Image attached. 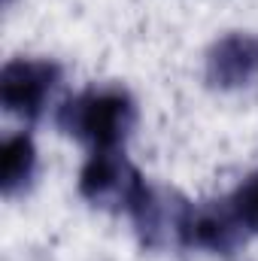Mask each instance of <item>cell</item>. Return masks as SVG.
<instances>
[{"label":"cell","instance_id":"8992f818","mask_svg":"<svg viewBox=\"0 0 258 261\" xmlns=\"http://www.w3.org/2000/svg\"><path fill=\"white\" fill-rule=\"evenodd\" d=\"M258 79V37L228 34L207 52V82L222 91H234Z\"/></svg>","mask_w":258,"mask_h":261},{"label":"cell","instance_id":"52a82bcc","mask_svg":"<svg viewBox=\"0 0 258 261\" xmlns=\"http://www.w3.org/2000/svg\"><path fill=\"white\" fill-rule=\"evenodd\" d=\"M37 176V146L31 134H12L0 146V192L3 197H18L31 189Z\"/></svg>","mask_w":258,"mask_h":261},{"label":"cell","instance_id":"277c9868","mask_svg":"<svg viewBox=\"0 0 258 261\" xmlns=\"http://www.w3.org/2000/svg\"><path fill=\"white\" fill-rule=\"evenodd\" d=\"M249 231L237 219L231 200H203L192 203L186 219H183V234L179 246L186 249H203L216 255H231L246 243Z\"/></svg>","mask_w":258,"mask_h":261},{"label":"cell","instance_id":"ba28073f","mask_svg":"<svg viewBox=\"0 0 258 261\" xmlns=\"http://www.w3.org/2000/svg\"><path fill=\"white\" fill-rule=\"evenodd\" d=\"M228 200H231L237 219L243 222V228H246L249 234H258V170H252V173L234 189V195L228 197Z\"/></svg>","mask_w":258,"mask_h":261},{"label":"cell","instance_id":"7a4b0ae2","mask_svg":"<svg viewBox=\"0 0 258 261\" xmlns=\"http://www.w3.org/2000/svg\"><path fill=\"white\" fill-rule=\"evenodd\" d=\"M64 70L49 58H12L0 70V107L6 116L37 122L52 107Z\"/></svg>","mask_w":258,"mask_h":261},{"label":"cell","instance_id":"5b68a950","mask_svg":"<svg viewBox=\"0 0 258 261\" xmlns=\"http://www.w3.org/2000/svg\"><path fill=\"white\" fill-rule=\"evenodd\" d=\"M192 200L164 189V186H152L146 182L143 195L137 197V203L131 206V222L140 234V243L149 249H167V246H179V234H183V219L189 213Z\"/></svg>","mask_w":258,"mask_h":261},{"label":"cell","instance_id":"3957f363","mask_svg":"<svg viewBox=\"0 0 258 261\" xmlns=\"http://www.w3.org/2000/svg\"><path fill=\"white\" fill-rule=\"evenodd\" d=\"M143 189H146L143 173L131 164L122 149L91 152L79 170V195L91 206L107 213H131Z\"/></svg>","mask_w":258,"mask_h":261},{"label":"cell","instance_id":"6da1fadb","mask_svg":"<svg viewBox=\"0 0 258 261\" xmlns=\"http://www.w3.org/2000/svg\"><path fill=\"white\" fill-rule=\"evenodd\" d=\"M55 125L91 152L122 149L137 125V100L122 85H91L58 107Z\"/></svg>","mask_w":258,"mask_h":261}]
</instances>
